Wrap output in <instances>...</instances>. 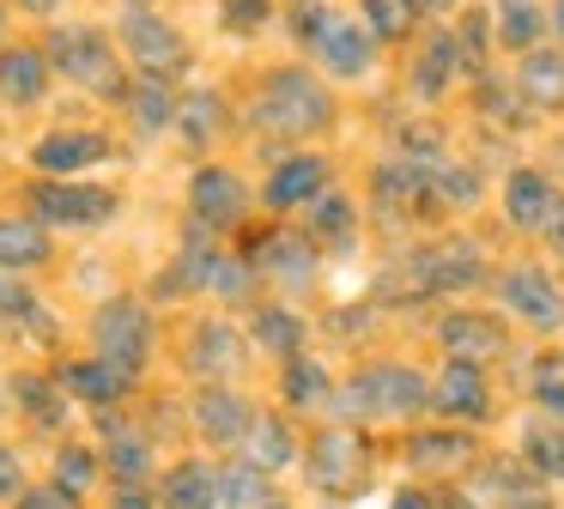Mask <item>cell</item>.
Wrapping results in <instances>:
<instances>
[{
  "label": "cell",
  "instance_id": "15",
  "mask_svg": "<svg viewBox=\"0 0 564 509\" xmlns=\"http://www.w3.org/2000/svg\"><path fill=\"white\" fill-rule=\"evenodd\" d=\"M122 43H128V55H134L147 73H164V67L183 61V36H176V24H164L159 12H147V7H134L122 19Z\"/></svg>",
  "mask_w": 564,
  "mask_h": 509
},
{
  "label": "cell",
  "instance_id": "25",
  "mask_svg": "<svg viewBox=\"0 0 564 509\" xmlns=\"http://www.w3.org/2000/svg\"><path fill=\"white\" fill-rule=\"evenodd\" d=\"M128 109H134L140 133H164L176 121V91L164 85V73H140V79H128Z\"/></svg>",
  "mask_w": 564,
  "mask_h": 509
},
{
  "label": "cell",
  "instance_id": "51",
  "mask_svg": "<svg viewBox=\"0 0 564 509\" xmlns=\"http://www.w3.org/2000/svg\"><path fill=\"white\" fill-rule=\"evenodd\" d=\"M19 7H25V12H55L62 0H19Z\"/></svg>",
  "mask_w": 564,
  "mask_h": 509
},
{
  "label": "cell",
  "instance_id": "11",
  "mask_svg": "<svg viewBox=\"0 0 564 509\" xmlns=\"http://www.w3.org/2000/svg\"><path fill=\"white\" fill-rule=\"evenodd\" d=\"M188 206H195V218L207 230H231L237 218L249 213V194H243V182H237V170L207 164V170H195V182H188Z\"/></svg>",
  "mask_w": 564,
  "mask_h": 509
},
{
  "label": "cell",
  "instance_id": "12",
  "mask_svg": "<svg viewBox=\"0 0 564 509\" xmlns=\"http://www.w3.org/2000/svg\"><path fill=\"white\" fill-rule=\"evenodd\" d=\"M243 358H249V346H243V334H237L231 322H200L195 334H188V370L195 376H207V382H225V376H237L243 370Z\"/></svg>",
  "mask_w": 564,
  "mask_h": 509
},
{
  "label": "cell",
  "instance_id": "2",
  "mask_svg": "<svg viewBox=\"0 0 564 509\" xmlns=\"http://www.w3.org/2000/svg\"><path fill=\"white\" fill-rule=\"evenodd\" d=\"M304 473L322 497H358L377 479V455H370V436L358 424H328V431L310 436L304 448Z\"/></svg>",
  "mask_w": 564,
  "mask_h": 509
},
{
  "label": "cell",
  "instance_id": "32",
  "mask_svg": "<svg viewBox=\"0 0 564 509\" xmlns=\"http://www.w3.org/2000/svg\"><path fill=\"white\" fill-rule=\"evenodd\" d=\"M334 400V382H328V370H322L316 358H285V407L292 412H322Z\"/></svg>",
  "mask_w": 564,
  "mask_h": 509
},
{
  "label": "cell",
  "instance_id": "52",
  "mask_svg": "<svg viewBox=\"0 0 564 509\" xmlns=\"http://www.w3.org/2000/svg\"><path fill=\"white\" fill-rule=\"evenodd\" d=\"M413 7H419V12H443L449 0H413Z\"/></svg>",
  "mask_w": 564,
  "mask_h": 509
},
{
  "label": "cell",
  "instance_id": "18",
  "mask_svg": "<svg viewBox=\"0 0 564 509\" xmlns=\"http://www.w3.org/2000/svg\"><path fill=\"white\" fill-rule=\"evenodd\" d=\"M159 509H219V467L213 461H176L159 485Z\"/></svg>",
  "mask_w": 564,
  "mask_h": 509
},
{
  "label": "cell",
  "instance_id": "31",
  "mask_svg": "<svg viewBox=\"0 0 564 509\" xmlns=\"http://www.w3.org/2000/svg\"><path fill=\"white\" fill-rule=\"evenodd\" d=\"M522 467L534 473L540 485L564 479V424H558V419L528 424V431H522Z\"/></svg>",
  "mask_w": 564,
  "mask_h": 509
},
{
  "label": "cell",
  "instance_id": "39",
  "mask_svg": "<svg viewBox=\"0 0 564 509\" xmlns=\"http://www.w3.org/2000/svg\"><path fill=\"white\" fill-rule=\"evenodd\" d=\"M431 194H437L443 206H474L479 194V176L462 164H443V158H431Z\"/></svg>",
  "mask_w": 564,
  "mask_h": 509
},
{
  "label": "cell",
  "instance_id": "54",
  "mask_svg": "<svg viewBox=\"0 0 564 509\" xmlns=\"http://www.w3.org/2000/svg\"><path fill=\"white\" fill-rule=\"evenodd\" d=\"M0 24H7V0H0Z\"/></svg>",
  "mask_w": 564,
  "mask_h": 509
},
{
  "label": "cell",
  "instance_id": "45",
  "mask_svg": "<svg viewBox=\"0 0 564 509\" xmlns=\"http://www.w3.org/2000/svg\"><path fill=\"white\" fill-rule=\"evenodd\" d=\"M261 19H268V0H225V24L231 31H256Z\"/></svg>",
  "mask_w": 564,
  "mask_h": 509
},
{
  "label": "cell",
  "instance_id": "55",
  "mask_svg": "<svg viewBox=\"0 0 564 509\" xmlns=\"http://www.w3.org/2000/svg\"><path fill=\"white\" fill-rule=\"evenodd\" d=\"M268 509H292V503H268Z\"/></svg>",
  "mask_w": 564,
  "mask_h": 509
},
{
  "label": "cell",
  "instance_id": "24",
  "mask_svg": "<svg viewBox=\"0 0 564 509\" xmlns=\"http://www.w3.org/2000/svg\"><path fill=\"white\" fill-rule=\"evenodd\" d=\"M425 261H431V285L437 291H462V285H479V279H486L479 249L467 237H443L437 249H425Z\"/></svg>",
  "mask_w": 564,
  "mask_h": 509
},
{
  "label": "cell",
  "instance_id": "49",
  "mask_svg": "<svg viewBox=\"0 0 564 509\" xmlns=\"http://www.w3.org/2000/svg\"><path fill=\"white\" fill-rule=\"evenodd\" d=\"M110 509H152V497L140 491V485H116V503Z\"/></svg>",
  "mask_w": 564,
  "mask_h": 509
},
{
  "label": "cell",
  "instance_id": "50",
  "mask_svg": "<svg viewBox=\"0 0 564 509\" xmlns=\"http://www.w3.org/2000/svg\"><path fill=\"white\" fill-rule=\"evenodd\" d=\"M540 237H546L552 249L564 254V194H558V206H552V218H546V230H540Z\"/></svg>",
  "mask_w": 564,
  "mask_h": 509
},
{
  "label": "cell",
  "instance_id": "33",
  "mask_svg": "<svg viewBox=\"0 0 564 509\" xmlns=\"http://www.w3.org/2000/svg\"><path fill=\"white\" fill-rule=\"evenodd\" d=\"M104 431H110V479H116V485H147V479H152V448H147V436L122 431V419H104Z\"/></svg>",
  "mask_w": 564,
  "mask_h": 509
},
{
  "label": "cell",
  "instance_id": "46",
  "mask_svg": "<svg viewBox=\"0 0 564 509\" xmlns=\"http://www.w3.org/2000/svg\"><path fill=\"white\" fill-rule=\"evenodd\" d=\"M25 491V467H19V448L0 443V497H19Z\"/></svg>",
  "mask_w": 564,
  "mask_h": 509
},
{
  "label": "cell",
  "instance_id": "3",
  "mask_svg": "<svg viewBox=\"0 0 564 509\" xmlns=\"http://www.w3.org/2000/svg\"><path fill=\"white\" fill-rule=\"evenodd\" d=\"M50 61L74 85H86V91L128 97V79H122V67H116V48L104 43V31H91V24H62V31L50 36Z\"/></svg>",
  "mask_w": 564,
  "mask_h": 509
},
{
  "label": "cell",
  "instance_id": "4",
  "mask_svg": "<svg viewBox=\"0 0 564 509\" xmlns=\"http://www.w3.org/2000/svg\"><path fill=\"white\" fill-rule=\"evenodd\" d=\"M91 339H98V358H110L116 370L140 376V364H147V351H152V315L140 310V303L116 297L91 315Z\"/></svg>",
  "mask_w": 564,
  "mask_h": 509
},
{
  "label": "cell",
  "instance_id": "7",
  "mask_svg": "<svg viewBox=\"0 0 564 509\" xmlns=\"http://www.w3.org/2000/svg\"><path fill=\"white\" fill-rule=\"evenodd\" d=\"M304 36L316 43L322 67L340 73V79H358V73L370 67V55H377V36H370V24L340 19V12H322V19H310Z\"/></svg>",
  "mask_w": 564,
  "mask_h": 509
},
{
  "label": "cell",
  "instance_id": "29",
  "mask_svg": "<svg viewBox=\"0 0 564 509\" xmlns=\"http://www.w3.org/2000/svg\"><path fill=\"white\" fill-rule=\"evenodd\" d=\"M273 473H261L256 461H225L219 467V509H268L273 503Z\"/></svg>",
  "mask_w": 564,
  "mask_h": 509
},
{
  "label": "cell",
  "instance_id": "41",
  "mask_svg": "<svg viewBox=\"0 0 564 509\" xmlns=\"http://www.w3.org/2000/svg\"><path fill=\"white\" fill-rule=\"evenodd\" d=\"M534 400H540V412H552V419L564 424V358H540V370H534Z\"/></svg>",
  "mask_w": 564,
  "mask_h": 509
},
{
  "label": "cell",
  "instance_id": "35",
  "mask_svg": "<svg viewBox=\"0 0 564 509\" xmlns=\"http://www.w3.org/2000/svg\"><path fill=\"white\" fill-rule=\"evenodd\" d=\"M219 121H225V104L213 91H188V97H176V128H183V140L188 145H207L213 133H219Z\"/></svg>",
  "mask_w": 564,
  "mask_h": 509
},
{
  "label": "cell",
  "instance_id": "43",
  "mask_svg": "<svg viewBox=\"0 0 564 509\" xmlns=\"http://www.w3.org/2000/svg\"><path fill=\"white\" fill-rule=\"evenodd\" d=\"M19 509H79V497L50 479V485H25V491H19Z\"/></svg>",
  "mask_w": 564,
  "mask_h": 509
},
{
  "label": "cell",
  "instance_id": "21",
  "mask_svg": "<svg viewBox=\"0 0 564 509\" xmlns=\"http://www.w3.org/2000/svg\"><path fill=\"white\" fill-rule=\"evenodd\" d=\"M322 182H328V164L322 158H310V152H297V158H285L280 170L268 176V206H304V201H316L322 194Z\"/></svg>",
  "mask_w": 564,
  "mask_h": 509
},
{
  "label": "cell",
  "instance_id": "48",
  "mask_svg": "<svg viewBox=\"0 0 564 509\" xmlns=\"http://www.w3.org/2000/svg\"><path fill=\"white\" fill-rule=\"evenodd\" d=\"M389 509H443V503H437V491H394Z\"/></svg>",
  "mask_w": 564,
  "mask_h": 509
},
{
  "label": "cell",
  "instance_id": "6",
  "mask_svg": "<svg viewBox=\"0 0 564 509\" xmlns=\"http://www.w3.org/2000/svg\"><path fill=\"white\" fill-rule=\"evenodd\" d=\"M431 412H443L449 424H486L491 419V388H486V364L467 358H443L437 382H431Z\"/></svg>",
  "mask_w": 564,
  "mask_h": 509
},
{
  "label": "cell",
  "instance_id": "9",
  "mask_svg": "<svg viewBox=\"0 0 564 509\" xmlns=\"http://www.w3.org/2000/svg\"><path fill=\"white\" fill-rule=\"evenodd\" d=\"M31 213H37V225H104L116 213V194L86 188V182H37Z\"/></svg>",
  "mask_w": 564,
  "mask_h": 509
},
{
  "label": "cell",
  "instance_id": "38",
  "mask_svg": "<svg viewBox=\"0 0 564 509\" xmlns=\"http://www.w3.org/2000/svg\"><path fill=\"white\" fill-rule=\"evenodd\" d=\"M62 394H67V388H62V382H43V376H25V382H19V400L31 407V419H37L43 431H55V424L67 419Z\"/></svg>",
  "mask_w": 564,
  "mask_h": 509
},
{
  "label": "cell",
  "instance_id": "23",
  "mask_svg": "<svg viewBox=\"0 0 564 509\" xmlns=\"http://www.w3.org/2000/svg\"><path fill=\"white\" fill-rule=\"evenodd\" d=\"M104 152H110V140H104V133H50V140L31 152V164L50 170V176H67V170L98 164Z\"/></svg>",
  "mask_w": 564,
  "mask_h": 509
},
{
  "label": "cell",
  "instance_id": "44",
  "mask_svg": "<svg viewBox=\"0 0 564 509\" xmlns=\"http://www.w3.org/2000/svg\"><path fill=\"white\" fill-rule=\"evenodd\" d=\"M0 315H13V322H25V315H37V303H31V291L19 285L13 273H0Z\"/></svg>",
  "mask_w": 564,
  "mask_h": 509
},
{
  "label": "cell",
  "instance_id": "19",
  "mask_svg": "<svg viewBox=\"0 0 564 509\" xmlns=\"http://www.w3.org/2000/svg\"><path fill=\"white\" fill-rule=\"evenodd\" d=\"M55 382H62L67 394L91 400V407H116V400L134 388V376L116 370L110 358H86V364H62V370H55Z\"/></svg>",
  "mask_w": 564,
  "mask_h": 509
},
{
  "label": "cell",
  "instance_id": "5",
  "mask_svg": "<svg viewBox=\"0 0 564 509\" xmlns=\"http://www.w3.org/2000/svg\"><path fill=\"white\" fill-rule=\"evenodd\" d=\"M406 461H413V473H425V479H462V473H474L486 455H479V436L467 431V424H431V431L406 436Z\"/></svg>",
  "mask_w": 564,
  "mask_h": 509
},
{
  "label": "cell",
  "instance_id": "1",
  "mask_svg": "<svg viewBox=\"0 0 564 509\" xmlns=\"http://www.w3.org/2000/svg\"><path fill=\"white\" fill-rule=\"evenodd\" d=\"M249 116H256V128H268V133L304 140V133H322L334 121V97H328V85H322L316 73L280 67L268 85H261V97H256Z\"/></svg>",
  "mask_w": 564,
  "mask_h": 509
},
{
  "label": "cell",
  "instance_id": "8",
  "mask_svg": "<svg viewBox=\"0 0 564 509\" xmlns=\"http://www.w3.org/2000/svg\"><path fill=\"white\" fill-rule=\"evenodd\" d=\"M498 297H503V310H510L516 322H528L534 334H558L564 327V291L552 285L540 267H510V273L498 279Z\"/></svg>",
  "mask_w": 564,
  "mask_h": 509
},
{
  "label": "cell",
  "instance_id": "36",
  "mask_svg": "<svg viewBox=\"0 0 564 509\" xmlns=\"http://www.w3.org/2000/svg\"><path fill=\"white\" fill-rule=\"evenodd\" d=\"M249 334H256V346L280 351V358H297V346H304V322H297L292 310H256V322H249Z\"/></svg>",
  "mask_w": 564,
  "mask_h": 509
},
{
  "label": "cell",
  "instance_id": "16",
  "mask_svg": "<svg viewBox=\"0 0 564 509\" xmlns=\"http://www.w3.org/2000/svg\"><path fill=\"white\" fill-rule=\"evenodd\" d=\"M310 267H316V242L297 230H268L256 242V273L280 279V285H310Z\"/></svg>",
  "mask_w": 564,
  "mask_h": 509
},
{
  "label": "cell",
  "instance_id": "34",
  "mask_svg": "<svg viewBox=\"0 0 564 509\" xmlns=\"http://www.w3.org/2000/svg\"><path fill=\"white\" fill-rule=\"evenodd\" d=\"M540 31H546V12H540V0H498V43L503 48H534Z\"/></svg>",
  "mask_w": 564,
  "mask_h": 509
},
{
  "label": "cell",
  "instance_id": "42",
  "mask_svg": "<svg viewBox=\"0 0 564 509\" xmlns=\"http://www.w3.org/2000/svg\"><path fill=\"white\" fill-rule=\"evenodd\" d=\"M249 279H256V267H249V261H237V254H219V261H213V279H207V285L225 291V297H243Z\"/></svg>",
  "mask_w": 564,
  "mask_h": 509
},
{
  "label": "cell",
  "instance_id": "22",
  "mask_svg": "<svg viewBox=\"0 0 564 509\" xmlns=\"http://www.w3.org/2000/svg\"><path fill=\"white\" fill-rule=\"evenodd\" d=\"M243 461H256L261 473L292 467V461H297V436H292V424L273 419V412H256V424H249V436H243Z\"/></svg>",
  "mask_w": 564,
  "mask_h": 509
},
{
  "label": "cell",
  "instance_id": "30",
  "mask_svg": "<svg viewBox=\"0 0 564 509\" xmlns=\"http://www.w3.org/2000/svg\"><path fill=\"white\" fill-rule=\"evenodd\" d=\"M316 249H346V242L358 237V213L346 194H316L310 201V230H304Z\"/></svg>",
  "mask_w": 564,
  "mask_h": 509
},
{
  "label": "cell",
  "instance_id": "47",
  "mask_svg": "<svg viewBox=\"0 0 564 509\" xmlns=\"http://www.w3.org/2000/svg\"><path fill=\"white\" fill-rule=\"evenodd\" d=\"M455 43H462L467 55L479 61V48H486V12H467V19H462V36H455Z\"/></svg>",
  "mask_w": 564,
  "mask_h": 509
},
{
  "label": "cell",
  "instance_id": "28",
  "mask_svg": "<svg viewBox=\"0 0 564 509\" xmlns=\"http://www.w3.org/2000/svg\"><path fill=\"white\" fill-rule=\"evenodd\" d=\"M43 261H50V230L37 218H0V273L43 267Z\"/></svg>",
  "mask_w": 564,
  "mask_h": 509
},
{
  "label": "cell",
  "instance_id": "10",
  "mask_svg": "<svg viewBox=\"0 0 564 509\" xmlns=\"http://www.w3.org/2000/svg\"><path fill=\"white\" fill-rule=\"evenodd\" d=\"M365 388L377 419H419L431 407V382L413 364H365Z\"/></svg>",
  "mask_w": 564,
  "mask_h": 509
},
{
  "label": "cell",
  "instance_id": "37",
  "mask_svg": "<svg viewBox=\"0 0 564 509\" xmlns=\"http://www.w3.org/2000/svg\"><path fill=\"white\" fill-rule=\"evenodd\" d=\"M365 24H370V36L394 43V36H406L419 24V7L413 0H365Z\"/></svg>",
  "mask_w": 564,
  "mask_h": 509
},
{
  "label": "cell",
  "instance_id": "40",
  "mask_svg": "<svg viewBox=\"0 0 564 509\" xmlns=\"http://www.w3.org/2000/svg\"><path fill=\"white\" fill-rule=\"evenodd\" d=\"M91 479H98V455H91V448H79V443H67L62 455H55V485H62V491H74V497H86Z\"/></svg>",
  "mask_w": 564,
  "mask_h": 509
},
{
  "label": "cell",
  "instance_id": "27",
  "mask_svg": "<svg viewBox=\"0 0 564 509\" xmlns=\"http://www.w3.org/2000/svg\"><path fill=\"white\" fill-rule=\"evenodd\" d=\"M455 73H462V43H455L449 31L425 36V55L413 61V91H419V97H443Z\"/></svg>",
  "mask_w": 564,
  "mask_h": 509
},
{
  "label": "cell",
  "instance_id": "14",
  "mask_svg": "<svg viewBox=\"0 0 564 509\" xmlns=\"http://www.w3.org/2000/svg\"><path fill=\"white\" fill-rule=\"evenodd\" d=\"M249 424H256V407H249L237 388H225V382H207V388H200V400H195V431L207 436V443H243Z\"/></svg>",
  "mask_w": 564,
  "mask_h": 509
},
{
  "label": "cell",
  "instance_id": "20",
  "mask_svg": "<svg viewBox=\"0 0 564 509\" xmlns=\"http://www.w3.org/2000/svg\"><path fill=\"white\" fill-rule=\"evenodd\" d=\"M43 85H50V55L31 43L19 48H0V97L7 104H37Z\"/></svg>",
  "mask_w": 564,
  "mask_h": 509
},
{
  "label": "cell",
  "instance_id": "53",
  "mask_svg": "<svg viewBox=\"0 0 564 509\" xmlns=\"http://www.w3.org/2000/svg\"><path fill=\"white\" fill-rule=\"evenodd\" d=\"M552 31L564 36V0H558V7H552Z\"/></svg>",
  "mask_w": 564,
  "mask_h": 509
},
{
  "label": "cell",
  "instance_id": "13",
  "mask_svg": "<svg viewBox=\"0 0 564 509\" xmlns=\"http://www.w3.org/2000/svg\"><path fill=\"white\" fill-rule=\"evenodd\" d=\"M437 339H443V351H449V358H467V364H491L503 346H510V334H503L498 315H474V310L443 315Z\"/></svg>",
  "mask_w": 564,
  "mask_h": 509
},
{
  "label": "cell",
  "instance_id": "17",
  "mask_svg": "<svg viewBox=\"0 0 564 509\" xmlns=\"http://www.w3.org/2000/svg\"><path fill=\"white\" fill-rule=\"evenodd\" d=\"M552 206H558V188L540 170H510V182H503V218L516 230H546Z\"/></svg>",
  "mask_w": 564,
  "mask_h": 509
},
{
  "label": "cell",
  "instance_id": "26",
  "mask_svg": "<svg viewBox=\"0 0 564 509\" xmlns=\"http://www.w3.org/2000/svg\"><path fill=\"white\" fill-rule=\"evenodd\" d=\"M516 85H522L528 104L558 109V104H564V55H558V48H528V55H522V73H516Z\"/></svg>",
  "mask_w": 564,
  "mask_h": 509
}]
</instances>
